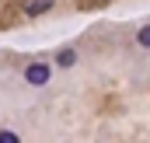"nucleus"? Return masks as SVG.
Returning a JSON list of instances; mask_svg holds the SVG:
<instances>
[{
    "instance_id": "2",
    "label": "nucleus",
    "mask_w": 150,
    "mask_h": 143,
    "mask_svg": "<svg viewBox=\"0 0 150 143\" xmlns=\"http://www.w3.org/2000/svg\"><path fill=\"white\" fill-rule=\"evenodd\" d=\"M56 0H25V14H45Z\"/></svg>"
},
{
    "instance_id": "1",
    "label": "nucleus",
    "mask_w": 150,
    "mask_h": 143,
    "mask_svg": "<svg viewBox=\"0 0 150 143\" xmlns=\"http://www.w3.org/2000/svg\"><path fill=\"white\" fill-rule=\"evenodd\" d=\"M25 80L35 84V87H42V84L49 80V67H45V63H32V67L25 70Z\"/></svg>"
},
{
    "instance_id": "5",
    "label": "nucleus",
    "mask_w": 150,
    "mask_h": 143,
    "mask_svg": "<svg viewBox=\"0 0 150 143\" xmlns=\"http://www.w3.org/2000/svg\"><path fill=\"white\" fill-rule=\"evenodd\" d=\"M0 143H18V136H14V133H7V129H4V133H0Z\"/></svg>"
},
{
    "instance_id": "4",
    "label": "nucleus",
    "mask_w": 150,
    "mask_h": 143,
    "mask_svg": "<svg viewBox=\"0 0 150 143\" xmlns=\"http://www.w3.org/2000/svg\"><path fill=\"white\" fill-rule=\"evenodd\" d=\"M136 42H140L143 49H150V25H147V28H140V32H136Z\"/></svg>"
},
{
    "instance_id": "3",
    "label": "nucleus",
    "mask_w": 150,
    "mask_h": 143,
    "mask_svg": "<svg viewBox=\"0 0 150 143\" xmlns=\"http://www.w3.org/2000/svg\"><path fill=\"white\" fill-rule=\"evenodd\" d=\"M74 59H77V52H74V49H63V52L56 56V63H59V67H74Z\"/></svg>"
}]
</instances>
